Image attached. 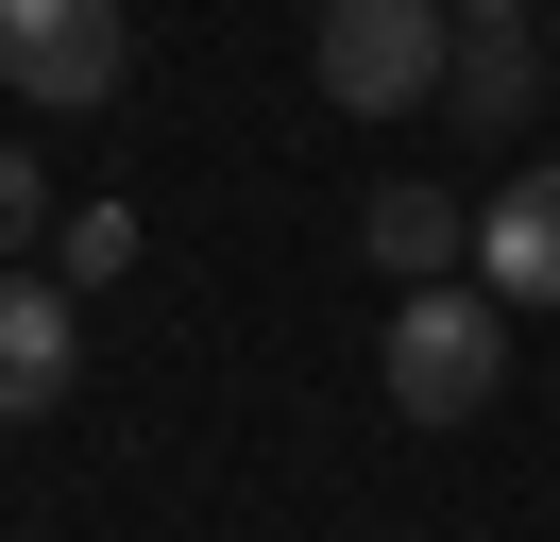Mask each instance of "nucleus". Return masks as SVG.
Returning <instances> with one entry per match:
<instances>
[{"instance_id":"4","label":"nucleus","mask_w":560,"mask_h":542,"mask_svg":"<svg viewBox=\"0 0 560 542\" xmlns=\"http://www.w3.org/2000/svg\"><path fill=\"white\" fill-rule=\"evenodd\" d=\"M69 373H85L69 288H51V271H0V424H51V406H69Z\"/></svg>"},{"instance_id":"1","label":"nucleus","mask_w":560,"mask_h":542,"mask_svg":"<svg viewBox=\"0 0 560 542\" xmlns=\"http://www.w3.org/2000/svg\"><path fill=\"white\" fill-rule=\"evenodd\" d=\"M374 373H390V424H476V406L510 390V305L442 271V288H408V305H390Z\"/></svg>"},{"instance_id":"2","label":"nucleus","mask_w":560,"mask_h":542,"mask_svg":"<svg viewBox=\"0 0 560 542\" xmlns=\"http://www.w3.org/2000/svg\"><path fill=\"white\" fill-rule=\"evenodd\" d=\"M306 51H323V102H340V119H408L458 68V0H323Z\"/></svg>"},{"instance_id":"3","label":"nucleus","mask_w":560,"mask_h":542,"mask_svg":"<svg viewBox=\"0 0 560 542\" xmlns=\"http://www.w3.org/2000/svg\"><path fill=\"white\" fill-rule=\"evenodd\" d=\"M119 0H0V85L51 102V119H85V102H119Z\"/></svg>"},{"instance_id":"8","label":"nucleus","mask_w":560,"mask_h":542,"mask_svg":"<svg viewBox=\"0 0 560 542\" xmlns=\"http://www.w3.org/2000/svg\"><path fill=\"white\" fill-rule=\"evenodd\" d=\"M51 271H69V288H119V271H137V203H85V221L51 237Z\"/></svg>"},{"instance_id":"5","label":"nucleus","mask_w":560,"mask_h":542,"mask_svg":"<svg viewBox=\"0 0 560 542\" xmlns=\"http://www.w3.org/2000/svg\"><path fill=\"white\" fill-rule=\"evenodd\" d=\"M476 288L492 305H560V153L510 169V187L476 203Z\"/></svg>"},{"instance_id":"6","label":"nucleus","mask_w":560,"mask_h":542,"mask_svg":"<svg viewBox=\"0 0 560 542\" xmlns=\"http://www.w3.org/2000/svg\"><path fill=\"white\" fill-rule=\"evenodd\" d=\"M544 34H526V17H458V68H442V85H458V119H476V136H526V119H544Z\"/></svg>"},{"instance_id":"12","label":"nucleus","mask_w":560,"mask_h":542,"mask_svg":"<svg viewBox=\"0 0 560 542\" xmlns=\"http://www.w3.org/2000/svg\"><path fill=\"white\" fill-rule=\"evenodd\" d=\"M306 17H323V0H306Z\"/></svg>"},{"instance_id":"9","label":"nucleus","mask_w":560,"mask_h":542,"mask_svg":"<svg viewBox=\"0 0 560 542\" xmlns=\"http://www.w3.org/2000/svg\"><path fill=\"white\" fill-rule=\"evenodd\" d=\"M35 221H51V169H35V153H0V255H18Z\"/></svg>"},{"instance_id":"11","label":"nucleus","mask_w":560,"mask_h":542,"mask_svg":"<svg viewBox=\"0 0 560 542\" xmlns=\"http://www.w3.org/2000/svg\"><path fill=\"white\" fill-rule=\"evenodd\" d=\"M544 51H560V17H544Z\"/></svg>"},{"instance_id":"10","label":"nucleus","mask_w":560,"mask_h":542,"mask_svg":"<svg viewBox=\"0 0 560 542\" xmlns=\"http://www.w3.org/2000/svg\"><path fill=\"white\" fill-rule=\"evenodd\" d=\"M458 17H560V0H458Z\"/></svg>"},{"instance_id":"7","label":"nucleus","mask_w":560,"mask_h":542,"mask_svg":"<svg viewBox=\"0 0 560 542\" xmlns=\"http://www.w3.org/2000/svg\"><path fill=\"white\" fill-rule=\"evenodd\" d=\"M357 237H374V271H390V288H442V271L476 255L442 187H374V203H357Z\"/></svg>"}]
</instances>
